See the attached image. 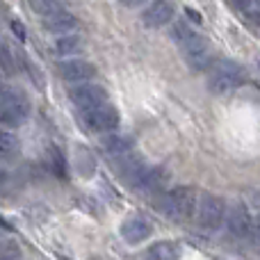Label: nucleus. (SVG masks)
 Instances as JSON below:
<instances>
[{
	"label": "nucleus",
	"mask_w": 260,
	"mask_h": 260,
	"mask_svg": "<svg viewBox=\"0 0 260 260\" xmlns=\"http://www.w3.org/2000/svg\"><path fill=\"white\" fill-rule=\"evenodd\" d=\"M247 73L238 62H215L208 71V89L215 94H226L244 85Z\"/></svg>",
	"instance_id": "1"
},
{
	"label": "nucleus",
	"mask_w": 260,
	"mask_h": 260,
	"mask_svg": "<svg viewBox=\"0 0 260 260\" xmlns=\"http://www.w3.org/2000/svg\"><path fill=\"white\" fill-rule=\"evenodd\" d=\"M27 99L21 94V91L12 89V91H5L0 96V123L7 128H18L23 126V121L27 119Z\"/></svg>",
	"instance_id": "2"
},
{
	"label": "nucleus",
	"mask_w": 260,
	"mask_h": 260,
	"mask_svg": "<svg viewBox=\"0 0 260 260\" xmlns=\"http://www.w3.org/2000/svg\"><path fill=\"white\" fill-rule=\"evenodd\" d=\"M226 219V201L217 194H203L197 206V221L201 229L217 231Z\"/></svg>",
	"instance_id": "3"
},
{
	"label": "nucleus",
	"mask_w": 260,
	"mask_h": 260,
	"mask_svg": "<svg viewBox=\"0 0 260 260\" xmlns=\"http://www.w3.org/2000/svg\"><path fill=\"white\" fill-rule=\"evenodd\" d=\"M162 208H165L167 217H171V219H178V221L189 219L192 212L197 210V194L189 187H174L165 197Z\"/></svg>",
	"instance_id": "4"
},
{
	"label": "nucleus",
	"mask_w": 260,
	"mask_h": 260,
	"mask_svg": "<svg viewBox=\"0 0 260 260\" xmlns=\"http://www.w3.org/2000/svg\"><path fill=\"white\" fill-rule=\"evenodd\" d=\"M80 119H82V123L89 130H94V133H110V130L119 128V121H121L119 112L108 103L99 105V108L85 110V112L80 114Z\"/></svg>",
	"instance_id": "5"
},
{
	"label": "nucleus",
	"mask_w": 260,
	"mask_h": 260,
	"mask_svg": "<svg viewBox=\"0 0 260 260\" xmlns=\"http://www.w3.org/2000/svg\"><path fill=\"white\" fill-rule=\"evenodd\" d=\"M185 55V62L192 71H210V67L215 64V57H212V48L203 37H194L189 44L180 46Z\"/></svg>",
	"instance_id": "6"
},
{
	"label": "nucleus",
	"mask_w": 260,
	"mask_h": 260,
	"mask_svg": "<svg viewBox=\"0 0 260 260\" xmlns=\"http://www.w3.org/2000/svg\"><path fill=\"white\" fill-rule=\"evenodd\" d=\"M69 99H71V103L76 105L80 112H85V110L99 108V105L108 103V91H105L101 85L80 82V85H76L71 91H69Z\"/></svg>",
	"instance_id": "7"
},
{
	"label": "nucleus",
	"mask_w": 260,
	"mask_h": 260,
	"mask_svg": "<svg viewBox=\"0 0 260 260\" xmlns=\"http://www.w3.org/2000/svg\"><path fill=\"white\" fill-rule=\"evenodd\" d=\"M174 12H176V5L174 0H153L146 9L142 12V21L146 27H162L174 18Z\"/></svg>",
	"instance_id": "8"
},
{
	"label": "nucleus",
	"mask_w": 260,
	"mask_h": 260,
	"mask_svg": "<svg viewBox=\"0 0 260 260\" xmlns=\"http://www.w3.org/2000/svg\"><path fill=\"white\" fill-rule=\"evenodd\" d=\"M57 71L69 82H89L96 76V67L87 59H67L57 64Z\"/></svg>",
	"instance_id": "9"
},
{
	"label": "nucleus",
	"mask_w": 260,
	"mask_h": 260,
	"mask_svg": "<svg viewBox=\"0 0 260 260\" xmlns=\"http://www.w3.org/2000/svg\"><path fill=\"white\" fill-rule=\"evenodd\" d=\"M151 233H153L151 221L142 215L130 217V219H126L121 224V238L126 240L128 244H142L144 240L151 238Z\"/></svg>",
	"instance_id": "10"
},
{
	"label": "nucleus",
	"mask_w": 260,
	"mask_h": 260,
	"mask_svg": "<svg viewBox=\"0 0 260 260\" xmlns=\"http://www.w3.org/2000/svg\"><path fill=\"white\" fill-rule=\"evenodd\" d=\"M226 226H229L231 235H235V238H247L251 233V215L242 203H235L226 212Z\"/></svg>",
	"instance_id": "11"
},
{
	"label": "nucleus",
	"mask_w": 260,
	"mask_h": 260,
	"mask_svg": "<svg viewBox=\"0 0 260 260\" xmlns=\"http://www.w3.org/2000/svg\"><path fill=\"white\" fill-rule=\"evenodd\" d=\"M78 27V18L73 16L71 12H62V14H55V16L44 18V30L50 32V35H73V30Z\"/></svg>",
	"instance_id": "12"
},
{
	"label": "nucleus",
	"mask_w": 260,
	"mask_h": 260,
	"mask_svg": "<svg viewBox=\"0 0 260 260\" xmlns=\"http://www.w3.org/2000/svg\"><path fill=\"white\" fill-rule=\"evenodd\" d=\"M180 244L171 240H160L146 249V260H178Z\"/></svg>",
	"instance_id": "13"
},
{
	"label": "nucleus",
	"mask_w": 260,
	"mask_h": 260,
	"mask_svg": "<svg viewBox=\"0 0 260 260\" xmlns=\"http://www.w3.org/2000/svg\"><path fill=\"white\" fill-rule=\"evenodd\" d=\"M229 3L242 14L244 21L260 27V0H229Z\"/></svg>",
	"instance_id": "14"
},
{
	"label": "nucleus",
	"mask_w": 260,
	"mask_h": 260,
	"mask_svg": "<svg viewBox=\"0 0 260 260\" xmlns=\"http://www.w3.org/2000/svg\"><path fill=\"white\" fill-rule=\"evenodd\" d=\"M21 153V139L14 133H0V160H16Z\"/></svg>",
	"instance_id": "15"
},
{
	"label": "nucleus",
	"mask_w": 260,
	"mask_h": 260,
	"mask_svg": "<svg viewBox=\"0 0 260 260\" xmlns=\"http://www.w3.org/2000/svg\"><path fill=\"white\" fill-rule=\"evenodd\" d=\"M103 148L110 153V155L119 157V155H126V153H130L133 142H130L128 137H123V135H108V137L103 139Z\"/></svg>",
	"instance_id": "16"
},
{
	"label": "nucleus",
	"mask_w": 260,
	"mask_h": 260,
	"mask_svg": "<svg viewBox=\"0 0 260 260\" xmlns=\"http://www.w3.org/2000/svg\"><path fill=\"white\" fill-rule=\"evenodd\" d=\"M35 12L41 18H48L55 16V14L69 12V3L67 0H35Z\"/></svg>",
	"instance_id": "17"
},
{
	"label": "nucleus",
	"mask_w": 260,
	"mask_h": 260,
	"mask_svg": "<svg viewBox=\"0 0 260 260\" xmlns=\"http://www.w3.org/2000/svg\"><path fill=\"white\" fill-rule=\"evenodd\" d=\"M82 50V39L78 35H64L55 41V53L57 55H76Z\"/></svg>",
	"instance_id": "18"
},
{
	"label": "nucleus",
	"mask_w": 260,
	"mask_h": 260,
	"mask_svg": "<svg viewBox=\"0 0 260 260\" xmlns=\"http://www.w3.org/2000/svg\"><path fill=\"white\" fill-rule=\"evenodd\" d=\"M194 37H197V32H194V27H189L185 21L174 23V27H171V39H174L178 46L189 44V41H192Z\"/></svg>",
	"instance_id": "19"
},
{
	"label": "nucleus",
	"mask_w": 260,
	"mask_h": 260,
	"mask_svg": "<svg viewBox=\"0 0 260 260\" xmlns=\"http://www.w3.org/2000/svg\"><path fill=\"white\" fill-rule=\"evenodd\" d=\"M0 67H3V71H7V73L16 71V62H14L12 50H9L7 44H3V41H0Z\"/></svg>",
	"instance_id": "20"
},
{
	"label": "nucleus",
	"mask_w": 260,
	"mask_h": 260,
	"mask_svg": "<svg viewBox=\"0 0 260 260\" xmlns=\"http://www.w3.org/2000/svg\"><path fill=\"white\" fill-rule=\"evenodd\" d=\"M21 256V251H18L16 244H5V247H0V260H18Z\"/></svg>",
	"instance_id": "21"
},
{
	"label": "nucleus",
	"mask_w": 260,
	"mask_h": 260,
	"mask_svg": "<svg viewBox=\"0 0 260 260\" xmlns=\"http://www.w3.org/2000/svg\"><path fill=\"white\" fill-rule=\"evenodd\" d=\"M121 5H126V7H137V5H142L144 0H119Z\"/></svg>",
	"instance_id": "22"
},
{
	"label": "nucleus",
	"mask_w": 260,
	"mask_h": 260,
	"mask_svg": "<svg viewBox=\"0 0 260 260\" xmlns=\"http://www.w3.org/2000/svg\"><path fill=\"white\" fill-rule=\"evenodd\" d=\"M12 25H14V32H16V37H18V39H23V27H21V23H18V21H14Z\"/></svg>",
	"instance_id": "23"
},
{
	"label": "nucleus",
	"mask_w": 260,
	"mask_h": 260,
	"mask_svg": "<svg viewBox=\"0 0 260 260\" xmlns=\"http://www.w3.org/2000/svg\"><path fill=\"white\" fill-rule=\"evenodd\" d=\"M0 226H3V229H7V221H5L3 217H0Z\"/></svg>",
	"instance_id": "24"
},
{
	"label": "nucleus",
	"mask_w": 260,
	"mask_h": 260,
	"mask_svg": "<svg viewBox=\"0 0 260 260\" xmlns=\"http://www.w3.org/2000/svg\"><path fill=\"white\" fill-rule=\"evenodd\" d=\"M256 62H258V69H260V55H258V59H256Z\"/></svg>",
	"instance_id": "25"
},
{
	"label": "nucleus",
	"mask_w": 260,
	"mask_h": 260,
	"mask_svg": "<svg viewBox=\"0 0 260 260\" xmlns=\"http://www.w3.org/2000/svg\"><path fill=\"white\" fill-rule=\"evenodd\" d=\"M258 235H260V221H258Z\"/></svg>",
	"instance_id": "26"
},
{
	"label": "nucleus",
	"mask_w": 260,
	"mask_h": 260,
	"mask_svg": "<svg viewBox=\"0 0 260 260\" xmlns=\"http://www.w3.org/2000/svg\"><path fill=\"white\" fill-rule=\"evenodd\" d=\"M0 183H3V178H0Z\"/></svg>",
	"instance_id": "27"
}]
</instances>
